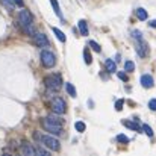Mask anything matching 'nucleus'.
Masks as SVG:
<instances>
[{
  "label": "nucleus",
  "mask_w": 156,
  "mask_h": 156,
  "mask_svg": "<svg viewBox=\"0 0 156 156\" xmlns=\"http://www.w3.org/2000/svg\"><path fill=\"white\" fill-rule=\"evenodd\" d=\"M18 23H20V26L23 27V30H24L27 35L34 37V35L37 34L35 29H34V17H32V14H30L27 9L20 11V14H18Z\"/></svg>",
  "instance_id": "obj_1"
},
{
  "label": "nucleus",
  "mask_w": 156,
  "mask_h": 156,
  "mask_svg": "<svg viewBox=\"0 0 156 156\" xmlns=\"http://www.w3.org/2000/svg\"><path fill=\"white\" fill-rule=\"evenodd\" d=\"M35 138H38V140L43 143V146H46L49 150L59 152V141H58L55 136H50V135H43V136H40V135L35 133Z\"/></svg>",
  "instance_id": "obj_2"
},
{
  "label": "nucleus",
  "mask_w": 156,
  "mask_h": 156,
  "mask_svg": "<svg viewBox=\"0 0 156 156\" xmlns=\"http://www.w3.org/2000/svg\"><path fill=\"white\" fill-rule=\"evenodd\" d=\"M46 87H47V90H50V91H58L59 88H61V85H62V76L59 74V73H55V74H50L49 77H46Z\"/></svg>",
  "instance_id": "obj_3"
},
{
  "label": "nucleus",
  "mask_w": 156,
  "mask_h": 156,
  "mask_svg": "<svg viewBox=\"0 0 156 156\" xmlns=\"http://www.w3.org/2000/svg\"><path fill=\"white\" fill-rule=\"evenodd\" d=\"M41 126H43V129L47 130L49 133H53V135H61V133H62L61 124L53 123V121H50L49 118H43V120H41Z\"/></svg>",
  "instance_id": "obj_4"
},
{
  "label": "nucleus",
  "mask_w": 156,
  "mask_h": 156,
  "mask_svg": "<svg viewBox=\"0 0 156 156\" xmlns=\"http://www.w3.org/2000/svg\"><path fill=\"white\" fill-rule=\"evenodd\" d=\"M41 62L46 68H53L56 65V56L55 53H52L50 50H43L41 52Z\"/></svg>",
  "instance_id": "obj_5"
},
{
  "label": "nucleus",
  "mask_w": 156,
  "mask_h": 156,
  "mask_svg": "<svg viewBox=\"0 0 156 156\" xmlns=\"http://www.w3.org/2000/svg\"><path fill=\"white\" fill-rule=\"evenodd\" d=\"M50 108H52L53 112H56V114H59V115L65 114V111H67L65 100H64V99H61V97H55L52 102H50Z\"/></svg>",
  "instance_id": "obj_6"
},
{
  "label": "nucleus",
  "mask_w": 156,
  "mask_h": 156,
  "mask_svg": "<svg viewBox=\"0 0 156 156\" xmlns=\"http://www.w3.org/2000/svg\"><path fill=\"white\" fill-rule=\"evenodd\" d=\"M136 53L141 56V58H146L147 55H149V46H147V43L144 41V40H140V41H136Z\"/></svg>",
  "instance_id": "obj_7"
},
{
  "label": "nucleus",
  "mask_w": 156,
  "mask_h": 156,
  "mask_svg": "<svg viewBox=\"0 0 156 156\" xmlns=\"http://www.w3.org/2000/svg\"><path fill=\"white\" fill-rule=\"evenodd\" d=\"M34 38H35V43H37L38 47H47L49 46V40L44 34H35Z\"/></svg>",
  "instance_id": "obj_8"
},
{
  "label": "nucleus",
  "mask_w": 156,
  "mask_h": 156,
  "mask_svg": "<svg viewBox=\"0 0 156 156\" xmlns=\"http://www.w3.org/2000/svg\"><path fill=\"white\" fill-rule=\"evenodd\" d=\"M153 77L150 76V74H143L141 76V85L144 87V88H152L153 87Z\"/></svg>",
  "instance_id": "obj_9"
},
{
  "label": "nucleus",
  "mask_w": 156,
  "mask_h": 156,
  "mask_svg": "<svg viewBox=\"0 0 156 156\" xmlns=\"http://www.w3.org/2000/svg\"><path fill=\"white\" fill-rule=\"evenodd\" d=\"M123 124H124L126 127H129L130 130H136V132H138V130H141V126H140L136 121H129V120H124V121H123Z\"/></svg>",
  "instance_id": "obj_10"
},
{
  "label": "nucleus",
  "mask_w": 156,
  "mask_h": 156,
  "mask_svg": "<svg viewBox=\"0 0 156 156\" xmlns=\"http://www.w3.org/2000/svg\"><path fill=\"white\" fill-rule=\"evenodd\" d=\"M21 153H24V155H37V149H34L32 146H27V144H24V146H21Z\"/></svg>",
  "instance_id": "obj_11"
},
{
  "label": "nucleus",
  "mask_w": 156,
  "mask_h": 156,
  "mask_svg": "<svg viewBox=\"0 0 156 156\" xmlns=\"http://www.w3.org/2000/svg\"><path fill=\"white\" fill-rule=\"evenodd\" d=\"M77 26H79V30H80V35H88V24H87V21L85 20H80L79 23H77Z\"/></svg>",
  "instance_id": "obj_12"
},
{
  "label": "nucleus",
  "mask_w": 156,
  "mask_h": 156,
  "mask_svg": "<svg viewBox=\"0 0 156 156\" xmlns=\"http://www.w3.org/2000/svg\"><path fill=\"white\" fill-rule=\"evenodd\" d=\"M135 14H136V17L140 18V20H147V17H149V14H147V11L144 9V8H138L136 11H135Z\"/></svg>",
  "instance_id": "obj_13"
},
{
  "label": "nucleus",
  "mask_w": 156,
  "mask_h": 156,
  "mask_svg": "<svg viewBox=\"0 0 156 156\" xmlns=\"http://www.w3.org/2000/svg\"><path fill=\"white\" fill-rule=\"evenodd\" d=\"M53 34L56 35V38H58L61 43H65V41H67V37H65V35H64V32H62V30H59L58 27H53Z\"/></svg>",
  "instance_id": "obj_14"
},
{
  "label": "nucleus",
  "mask_w": 156,
  "mask_h": 156,
  "mask_svg": "<svg viewBox=\"0 0 156 156\" xmlns=\"http://www.w3.org/2000/svg\"><path fill=\"white\" fill-rule=\"evenodd\" d=\"M0 3H2L8 11H14V6H15V2H14V0H0Z\"/></svg>",
  "instance_id": "obj_15"
},
{
  "label": "nucleus",
  "mask_w": 156,
  "mask_h": 156,
  "mask_svg": "<svg viewBox=\"0 0 156 156\" xmlns=\"http://www.w3.org/2000/svg\"><path fill=\"white\" fill-rule=\"evenodd\" d=\"M47 118H49L50 121H53V123H58V124H62V121H64V120H61V115L56 114V112H53L52 115H49Z\"/></svg>",
  "instance_id": "obj_16"
},
{
  "label": "nucleus",
  "mask_w": 156,
  "mask_h": 156,
  "mask_svg": "<svg viewBox=\"0 0 156 156\" xmlns=\"http://www.w3.org/2000/svg\"><path fill=\"white\" fill-rule=\"evenodd\" d=\"M50 3H52L53 9H55V14H56L59 18H62V12H61V9H59V5H58V2H56V0H50Z\"/></svg>",
  "instance_id": "obj_17"
},
{
  "label": "nucleus",
  "mask_w": 156,
  "mask_h": 156,
  "mask_svg": "<svg viewBox=\"0 0 156 156\" xmlns=\"http://www.w3.org/2000/svg\"><path fill=\"white\" fill-rule=\"evenodd\" d=\"M105 65H106V70H108L109 73H114V71H115V62H114L112 59H108Z\"/></svg>",
  "instance_id": "obj_18"
},
{
  "label": "nucleus",
  "mask_w": 156,
  "mask_h": 156,
  "mask_svg": "<svg viewBox=\"0 0 156 156\" xmlns=\"http://www.w3.org/2000/svg\"><path fill=\"white\" fill-rule=\"evenodd\" d=\"M83 59H85V62H87L88 65L93 62V56H91V53H90L88 49H85V50H83Z\"/></svg>",
  "instance_id": "obj_19"
},
{
  "label": "nucleus",
  "mask_w": 156,
  "mask_h": 156,
  "mask_svg": "<svg viewBox=\"0 0 156 156\" xmlns=\"http://www.w3.org/2000/svg\"><path fill=\"white\" fill-rule=\"evenodd\" d=\"M65 88H67V93H68L71 97H76V88H74L71 83H65Z\"/></svg>",
  "instance_id": "obj_20"
},
{
  "label": "nucleus",
  "mask_w": 156,
  "mask_h": 156,
  "mask_svg": "<svg viewBox=\"0 0 156 156\" xmlns=\"http://www.w3.org/2000/svg\"><path fill=\"white\" fill-rule=\"evenodd\" d=\"M141 130L147 135V136H153V130H152V127L149 126V124H144V126H141Z\"/></svg>",
  "instance_id": "obj_21"
},
{
  "label": "nucleus",
  "mask_w": 156,
  "mask_h": 156,
  "mask_svg": "<svg viewBox=\"0 0 156 156\" xmlns=\"http://www.w3.org/2000/svg\"><path fill=\"white\" fill-rule=\"evenodd\" d=\"M124 70L129 71V73L133 71V70H135V64H133L132 61H126V64H124Z\"/></svg>",
  "instance_id": "obj_22"
},
{
  "label": "nucleus",
  "mask_w": 156,
  "mask_h": 156,
  "mask_svg": "<svg viewBox=\"0 0 156 156\" xmlns=\"http://www.w3.org/2000/svg\"><path fill=\"white\" fill-rule=\"evenodd\" d=\"M74 129H76L77 132H85L87 126H85V123H82V121H77V123L74 124Z\"/></svg>",
  "instance_id": "obj_23"
},
{
  "label": "nucleus",
  "mask_w": 156,
  "mask_h": 156,
  "mask_svg": "<svg viewBox=\"0 0 156 156\" xmlns=\"http://www.w3.org/2000/svg\"><path fill=\"white\" fill-rule=\"evenodd\" d=\"M132 38H133L135 41H140V40H143V34H141L140 30H133V32H132Z\"/></svg>",
  "instance_id": "obj_24"
},
{
  "label": "nucleus",
  "mask_w": 156,
  "mask_h": 156,
  "mask_svg": "<svg viewBox=\"0 0 156 156\" xmlns=\"http://www.w3.org/2000/svg\"><path fill=\"white\" fill-rule=\"evenodd\" d=\"M90 46H91V49L94 50V52H97V53H100L102 52V49H100V46L96 43V41H90Z\"/></svg>",
  "instance_id": "obj_25"
},
{
  "label": "nucleus",
  "mask_w": 156,
  "mask_h": 156,
  "mask_svg": "<svg viewBox=\"0 0 156 156\" xmlns=\"http://www.w3.org/2000/svg\"><path fill=\"white\" fill-rule=\"evenodd\" d=\"M117 140H118L120 143H129V138H127L126 135H121V133H120V135L117 136Z\"/></svg>",
  "instance_id": "obj_26"
},
{
  "label": "nucleus",
  "mask_w": 156,
  "mask_h": 156,
  "mask_svg": "<svg viewBox=\"0 0 156 156\" xmlns=\"http://www.w3.org/2000/svg\"><path fill=\"white\" fill-rule=\"evenodd\" d=\"M123 105H124L123 100H117V102H115V111H121V109H123Z\"/></svg>",
  "instance_id": "obj_27"
},
{
  "label": "nucleus",
  "mask_w": 156,
  "mask_h": 156,
  "mask_svg": "<svg viewBox=\"0 0 156 156\" xmlns=\"http://www.w3.org/2000/svg\"><path fill=\"white\" fill-rule=\"evenodd\" d=\"M149 108H150L152 111H156V99H152V100L149 102Z\"/></svg>",
  "instance_id": "obj_28"
},
{
  "label": "nucleus",
  "mask_w": 156,
  "mask_h": 156,
  "mask_svg": "<svg viewBox=\"0 0 156 156\" xmlns=\"http://www.w3.org/2000/svg\"><path fill=\"white\" fill-rule=\"evenodd\" d=\"M118 77H120L121 80H127V79H129V77H127V74H126V73H123V71H120V73H118Z\"/></svg>",
  "instance_id": "obj_29"
},
{
  "label": "nucleus",
  "mask_w": 156,
  "mask_h": 156,
  "mask_svg": "<svg viewBox=\"0 0 156 156\" xmlns=\"http://www.w3.org/2000/svg\"><path fill=\"white\" fill-rule=\"evenodd\" d=\"M14 2H15V5H17V6H20V8H23V6H24L23 0H14Z\"/></svg>",
  "instance_id": "obj_30"
},
{
  "label": "nucleus",
  "mask_w": 156,
  "mask_h": 156,
  "mask_svg": "<svg viewBox=\"0 0 156 156\" xmlns=\"http://www.w3.org/2000/svg\"><path fill=\"white\" fill-rule=\"evenodd\" d=\"M149 26H150V27H156V20H152V21L149 23Z\"/></svg>",
  "instance_id": "obj_31"
}]
</instances>
